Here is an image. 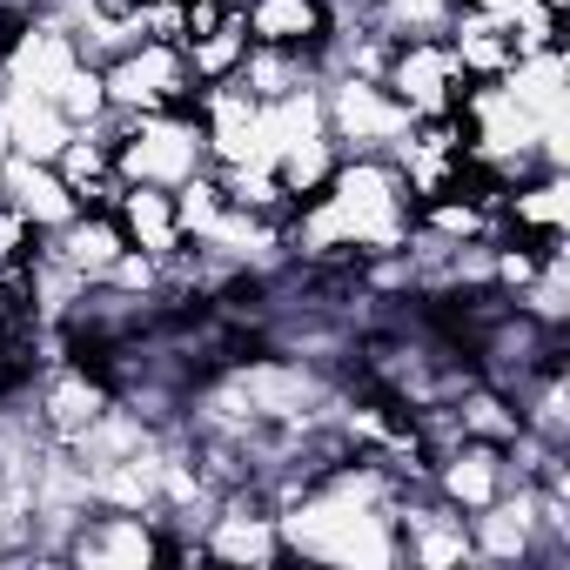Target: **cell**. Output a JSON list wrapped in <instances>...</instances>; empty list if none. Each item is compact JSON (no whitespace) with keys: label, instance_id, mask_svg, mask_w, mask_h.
Listing matches in <instances>:
<instances>
[{"label":"cell","instance_id":"1","mask_svg":"<svg viewBox=\"0 0 570 570\" xmlns=\"http://www.w3.org/2000/svg\"><path fill=\"white\" fill-rule=\"evenodd\" d=\"M396 490H403V476L356 450V456L330 463L323 476H309L296 503L275 510L282 543H289V557L336 563V570H390V563H403L396 510H390Z\"/></svg>","mask_w":570,"mask_h":570},{"label":"cell","instance_id":"2","mask_svg":"<svg viewBox=\"0 0 570 570\" xmlns=\"http://www.w3.org/2000/svg\"><path fill=\"white\" fill-rule=\"evenodd\" d=\"M108 141H115V175L141 181V188H181L188 175L208 168V141H202V121L188 108L108 115Z\"/></svg>","mask_w":570,"mask_h":570},{"label":"cell","instance_id":"3","mask_svg":"<svg viewBox=\"0 0 570 570\" xmlns=\"http://www.w3.org/2000/svg\"><path fill=\"white\" fill-rule=\"evenodd\" d=\"M101 88H108L115 115H168V108L195 101V75H188L175 41H135V48L108 55L101 61Z\"/></svg>","mask_w":570,"mask_h":570},{"label":"cell","instance_id":"4","mask_svg":"<svg viewBox=\"0 0 570 570\" xmlns=\"http://www.w3.org/2000/svg\"><path fill=\"white\" fill-rule=\"evenodd\" d=\"M323 128L343 155H390L410 135V108L363 75H323Z\"/></svg>","mask_w":570,"mask_h":570},{"label":"cell","instance_id":"5","mask_svg":"<svg viewBox=\"0 0 570 570\" xmlns=\"http://www.w3.org/2000/svg\"><path fill=\"white\" fill-rule=\"evenodd\" d=\"M161 557L168 530L155 510H88L61 543L68 570H161Z\"/></svg>","mask_w":570,"mask_h":570},{"label":"cell","instance_id":"6","mask_svg":"<svg viewBox=\"0 0 570 570\" xmlns=\"http://www.w3.org/2000/svg\"><path fill=\"white\" fill-rule=\"evenodd\" d=\"M202 550H208V563H242V570L289 563V543H282V523H275V503L262 497V483H235L215 497V510L202 523Z\"/></svg>","mask_w":570,"mask_h":570},{"label":"cell","instance_id":"7","mask_svg":"<svg viewBox=\"0 0 570 570\" xmlns=\"http://www.w3.org/2000/svg\"><path fill=\"white\" fill-rule=\"evenodd\" d=\"M383 88L410 108V121H423V115H456L470 75L456 68V55H450L443 35H396V41H390Z\"/></svg>","mask_w":570,"mask_h":570},{"label":"cell","instance_id":"8","mask_svg":"<svg viewBox=\"0 0 570 570\" xmlns=\"http://www.w3.org/2000/svg\"><path fill=\"white\" fill-rule=\"evenodd\" d=\"M108 403H115V383H108L88 356H61V363H48V370L35 376V396H28V410H35V423H41L48 443H75Z\"/></svg>","mask_w":570,"mask_h":570},{"label":"cell","instance_id":"9","mask_svg":"<svg viewBox=\"0 0 570 570\" xmlns=\"http://www.w3.org/2000/svg\"><path fill=\"white\" fill-rule=\"evenodd\" d=\"M470 550H476V563H497V570H537V563H557L550 543H543L537 490H530V483H510L497 503H483V510L470 517Z\"/></svg>","mask_w":570,"mask_h":570},{"label":"cell","instance_id":"10","mask_svg":"<svg viewBox=\"0 0 570 570\" xmlns=\"http://www.w3.org/2000/svg\"><path fill=\"white\" fill-rule=\"evenodd\" d=\"M75 68H81V41H75L68 14H48V8H41V14L8 41V55H0V88L55 101Z\"/></svg>","mask_w":570,"mask_h":570},{"label":"cell","instance_id":"11","mask_svg":"<svg viewBox=\"0 0 570 570\" xmlns=\"http://www.w3.org/2000/svg\"><path fill=\"white\" fill-rule=\"evenodd\" d=\"M235 8H242V28L255 48H289L323 68V55L336 41V0H235Z\"/></svg>","mask_w":570,"mask_h":570},{"label":"cell","instance_id":"12","mask_svg":"<svg viewBox=\"0 0 570 570\" xmlns=\"http://www.w3.org/2000/svg\"><path fill=\"white\" fill-rule=\"evenodd\" d=\"M430 490H436L450 510L476 517L483 503H497V497L510 490V456H503V443H476V436L450 443L443 456H430Z\"/></svg>","mask_w":570,"mask_h":570},{"label":"cell","instance_id":"13","mask_svg":"<svg viewBox=\"0 0 570 570\" xmlns=\"http://www.w3.org/2000/svg\"><path fill=\"white\" fill-rule=\"evenodd\" d=\"M188 115L202 121V141H208V168H228V161H248V155H255V115H262V101H255L242 81H215V88H195Z\"/></svg>","mask_w":570,"mask_h":570},{"label":"cell","instance_id":"14","mask_svg":"<svg viewBox=\"0 0 570 570\" xmlns=\"http://www.w3.org/2000/svg\"><path fill=\"white\" fill-rule=\"evenodd\" d=\"M563 228H570V175L563 168H537L503 188V235L563 242Z\"/></svg>","mask_w":570,"mask_h":570},{"label":"cell","instance_id":"15","mask_svg":"<svg viewBox=\"0 0 570 570\" xmlns=\"http://www.w3.org/2000/svg\"><path fill=\"white\" fill-rule=\"evenodd\" d=\"M41 248H48L61 268H75L81 282H108V268L128 255V235H121L115 208H81L75 222H61L55 235H41Z\"/></svg>","mask_w":570,"mask_h":570},{"label":"cell","instance_id":"16","mask_svg":"<svg viewBox=\"0 0 570 570\" xmlns=\"http://www.w3.org/2000/svg\"><path fill=\"white\" fill-rule=\"evenodd\" d=\"M115 115V108H108ZM55 168H61V181L75 188V202L81 208H115L121 202V175H115V141H108V121H95V128H75L68 141H61V155H55Z\"/></svg>","mask_w":570,"mask_h":570},{"label":"cell","instance_id":"17","mask_svg":"<svg viewBox=\"0 0 570 570\" xmlns=\"http://www.w3.org/2000/svg\"><path fill=\"white\" fill-rule=\"evenodd\" d=\"M115 222H121L128 248H141V255H155V262H168L175 248H188L181 215H175V188H141V181H128L121 202H115Z\"/></svg>","mask_w":570,"mask_h":570},{"label":"cell","instance_id":"18","mask_svg":"<svg viewBox=\"0 0 570 570\" xmlns=\"http://www.w3.org/2000/svg\"><path fill=\"white\" fill-rule=\"evenodd\" d=\"M0 195H8L41 235H55L61 222H75L81 215V202H75V188L61 181V168L55 161H28V155H14L8 161V181H0Z\"/></svg>","mask_w":570,"mask_h":570},{"label":"cell","instance_id":"19","mask_svg":"<svg viewBox=\"0 0 570 570\" xmlns=\"http://www.w3.org/2000/svg\"><path fill=\"white\" fill-rule=\"evenodd\" d=\"M0 135H8V148H14V155H28V161H55V155H61V141L75 135V121H68L55 101H41V95H14V88H0Z\"/></svg>","mask_w":570,"mask_h":570},{"label":"cell","instance_id":"20","mask_svg":"<svg viewBox=\"0 0 570 570\" xmlns=\"http://www.w3.org/2000/svg\"><path fill=\"white\" fill-rule=\"evenodd\" d=\"M443 41H450L456 68H463L470 81H503V68L517 61L510 28H503V21H490V14H476V8H456V14H450V28H443Z\"/></svg>","mask_w":570,"mask_h":570},{"label":"cell","instance_id":"21","mask_svg":"<svg viewBox=\"0 0 570 570\" xmlns=\"http://www.w3.org/2000/svg\"><path fill=\"white\" fill-rule=\"evenodd\" d=\"M242 55H248V28H242V8H228V21H222V28H208V35L181 41V61H188V75H195V88L235 81V75H242Z\"/></svg>","mask_w":570,"mask_h":570},{"label":"cell","instance_id":"22","mask_svg":"<svg viewBox=\"0 0 570 570\" xmlns=\"http://www.w3.org/2000/svg\"><path fill=\"white\" fill-rule=\"evenodd\" d=\"M255 101H275V95H289V88H309V81H323V68L309 61V55H289V48H255L248 41V55H242V75H235Z\"/></svg>","mask_w":570,"mask_h":570},{"label":"cell","instance_id":"23","mask_svg":"<svg viewBox=\"0 0 570 570\" xmlns=\"http://www.w3.org/2000/svg\"><path fill=\"white\" fill-rule=\"evenodd\" d=\"M215 181H222V195H228V208H248V215H268V222H282L296 202L282 195V181H275V168L268 161H228V168H208Z\"/></svg>","mask_w":570,"mask_h":570},{"label":"cell","instance_id":"24","mask_svg":"<svg viewBox=\"0 0 570 570\" xmlns=\"http://www.w3.org/2000/svg\"><path fill=\"white\" fill-rule=\"evenodd\" d=\"M510 303H517L530 323L563 330V323H570V255H563V248H550V255H543V268L523 282V289H517Z\"/></svg>","mask_w":570,"mask_h":570},{"label":"cell","instance_id":"25","mask_svg":"<svg viewBox=\"0 0 570 570\" xmlns=\"http://www.w3.org/2000/svg\"><path fill=\"white\" fill-rule=\"evenodd\" d=\"M336 161H343V148H336L330 135H316V141H296L289 155L275 161V181H282V195H289V202H309V195L336 175Z\"/></svg>","mask_w":570,"mask_h":570},{"label":"cell","instance_id":"26","mask_svg":"<svg viewBox=\"0 0 570 570\" xmlns=\"http://www.w3.org/2000/svg\"><path fill=\"white\" fill-rule=\"evenodd\" d=\"M450 14H456V0H376V21L390 41L396 35H443Z\"/></svg>","mask_w":570,"mask_h":570},{"label":"cell","instance_id":"27","mask_svg":"<svg viewBox=\"0 0 570 570\" xmlns=\"http://www.w3.org/2000/svg\"><path fill=\"white\" fill-rule=\"evenodd\" d=\"M55 108H61L75 128H95V121H108V88H101V68H95V61H81V68L68 75V88L55 95Z\"/></svg>","mask_w":570,"mask_h":570},{"label":"cell","instance_id":"28","mask_svg":"<svg viewBox=\"0 0 570 570\" xmlns=\"http://www.w3.org/2000/svg\"><path fill=\"white\" fill-rule=\"evenodd\" d=\"M35 242H41V228H35L8 195H0V262H28V255H35Z\"/></svg>","mask_w":570,"mask_h":570},{"label":"cell","instance_id":"29","mask_svg":"<svg viewBox=\"0 0 570 570\" xmlns=\"http://www.w3.org/2000/svg\"><path fill=\"white\" fill-rule=\"evenodd\" d=\"M456 8H476V14H490V21H503V28H510V14L523 8V0H456Z\"/></svg>","mask_w":570,"mask_h":570},{"label":"cell","instance_id":"30","mask_svg":"<svg viewBox=\"0 0 570 570\" xmlns=\"http://www.w3.org/2000/svg\"><path fill=\"white\" fill-rule=\"evenodd\" d=\"M8 161H14V148H8V135H0V181H8Z\"/></svg>","mask_w":570,"mask_h":570},{"label":"cell","instance_id":"31","mask_svg":"<svg viewBox=\"0 0 570 570\" xmlns=\"http://www.w3.org/2000/svg\"><path fill=\"white\" fill-rule=\"evenodd\" d=\"M550 8H570V0H550Z\"/></svg>","mask_w":570,"mask_h":570}]
</instances>
